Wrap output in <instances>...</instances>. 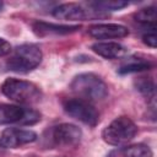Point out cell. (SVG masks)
I'll list each match as a JSON object with an SVG mask.
<instances>
[{"label":"cell","mask_w":157,"mask_h":157,"mask_svg":"<svg viewBox=\"0 0 157 157\" xmlns=\"http://www.w3.org/2000/svg\"><path fill=\"white\" fill-rule=\"evenodd\" d=\"M40 120V113L32 108L15 104H0V124L33 125Z\"/></svg>","instance_id":"cell-5"},{"label":"cell","mask_w":157,"mask_h":157,"mask_svg":"<svg viewBox=\"0 0 157 157\" xmlns=\"http://www.w3.org/2000/svg\"><path fill=\"white\" fill-rule=\"evenodd\" d=\"M2 6H4V4H2V1H0V10L2 9Z\"/></svg>","instance_id":"cell-20"},{"label":"cell","mask_w":157,"mask_h":157,"mask_svg":"<svg viewBox=\"0 0 157 157\" xmlns=\"http://www.w3.org/2000/svg\"><path fill=\"white\" fill-rule=\"evenodd\" d=\"M70 88L77 96V98L88 102L104 99L108 94V87L105 82L99 76L91 72L75 76L70 83Z\"/></svg>","instance_id":"cell-1"},{"label":"cell","mask_w":157,"mask_h":157,"mask_svg":"<svg viewBox=\"0 0 157 157\" xmlns=\"http://www.w3.org/2000/svg\"><path fill=\"white\" fill-rule=\"evenodd\" d=\"M88 34L94 39H119L129 34V29L118 23H99L88 28Z\"/></svg>","instance_id":"cell-10"},{"label":"cell","mask_w":157,"mask_h":157,"mask_svg":"<svg viewBox=\"0 0 157 157\" xmlns=\"http://www.w3.org/2000/svg\"><path fill=\"white\" fill-rule=\"evenodd\" d=\"M136 88L147 97H155V83L150 77H139L136 81Z\"/></svg>","instance_id":"cell-17"},{"label":"cell","mask_w":157,"mask_h":157,"mask_svg":"<svg viewBox=\"0 0 157 157\" xmlns=\"http://www.w3.org/2000/svg\"><path fill=\"white\" fill-rule=\"evenodd\" d=\"M1 92L9 99L21 104H34L42 99V91L37 85L15 77L4 81L1 85Z\"/></svg>","instance_id":"cell-2"},{"label":"cell","mask_w":157,"mask_h":157,"mask_svg":"<svg viewBox=\"0 0 157 157\" xmlns=\"http://www.w3.org/2000/svg\"><path fill=\"white\" fill-rule=\"evenodd\" d=\"M43 54L36 44H22L13 49L6 65L11 71L26 74L36 69L42 61Z\"/></svg>","instance_id":"cell-3"},{"label":"cell","mask_w":157,"mask_h":157,"mask_svg":"<svg viewBox=\"0 0 157 157\" xmlns=\"http://www.w3.org/2000/svg\"><path fill=\"white\" fill-rule=\"evenodd\" d=\"M50 140L53 145L59 147H72L76 146L81 137L82 131L77 125L70 123H63L54 126L50 130Z\"/></svg>","instance_id":"cell-7"},{"label":"cell","mask_w":157,"mask_h":157,"mask_svg":"<svg viewBox=\"0 0 157 157\" xmlns=\"http://www.w3.org/2000/svg\"><path fill=\"white\" fill-rule=\"evenodd\" d=\"M134 18H135V21L141 23L146 29L147 28H156V20H157L156 7L155 6L144 7V9L139 10L137 12H135Z\"/></svg>","instance_id":"cell-15"},{"label":"cell","mask_w":157,"mask_h":157,"mask_svg":"<svg viewBox=\"0 0 157 157\" xmlns=\"http://www.w3.org/2000/svg\"><path fill=\"white\" fill-rule=\"evenodd\" d=\"M142 42L151 48H156V45H157L156 28H147V31L142 34Z\"/></svg>","instance_id":"cell-18"},{"label":"cell","mask_w":157,"mask_h":157,"mask_svg":"<svg viewBox=\"0 0 157 157\" xmlns=\"http://www.w3.org/2000/svg\"><path fill=\"white\" fill-rule=\"evenodd\" d=\"M107 157H152V150L145 144L126 145L112 150Z\"/></svg>","instance_id":"cell-13"},{"label":"cell","mask_w":157,"mask_h":157,"mask_svg":"<svg viewBox=\"0 0 157 157\" xmlns=\"http://www.w3.org/2000/svg\"><path fill=\"white\" fill-rule=\"evenodd\" d=\"M129 2L123 0H104V1H94L90 2V6H92L96 11L103 12V11H117L126 7Z\"/></svg>","instance_id":"cell-16"},{"label":"cell","mask_w":157,"mask_h":157,"mask_svg":"<svg viewBox=\"0 0 157 157\" xmlns=\"http://www.w3.org/2000/svg\"><path fill=\"white\" fill-rule=\"evenodd\" d=\"M93 12H99L96 10H86L82 5L76 2H66L58 5L53 9L52 13L55 18L63 21H83L90 18Z\"/></svg>","instance_id":"cell-9"},{"label":"cell","mask_w":157,"mask_h":157,"mask_svg":"<svg viewBox=\"0 0 157 157\" xmlns=\"http://www.w3.org/2000/svg\"><path fill=\"white\" fill-rule=\"evenodd\" d=\"M92 50L105 58V59H120L123 58L128 50L124 45L115 43V42H98L92 45Z\"/></svg>","instance_id":"cell-12"},{"label":"cell","mask_w":157,"mask_h":157,"mask_svg":"<svg viewBox=\"0 0 157 157\" xmlns=\"http://www.w3.org/2000/svg\"><path fill=\"white\" fill-rule=\"evenodd\" d=\"M33 32L39 37L45 36H60V34H69L72 32H76L80 29V26L77 25H58V23H48L37 21L32 25Z\"/></svg>","instance_id":"cell-11"},{"label":"cell","mask_w":157,"mask_h":157,"mask_svg":"<svg viewBox=\"0 0 157 157\" xmlns=\"http://www.w3.org/2000/svg\"><path fill=\"white\" fill-rule=\"evenodd\" d=\"M152 66H153V64L145 58L129 56L120 64L118 72L120 75H126V74H132V72L146 71V70H150Z\"/></svg>","instance_id":"cell-14"},{"label":"cell","mask_w":157,"mask_h":157,"mask_svg":"<svg viewBox=\"0 0 157 157\" xmlns=\"http://www.w3.org/2000/svg\"><path fill=\"white\" fill-rule=\"evenodd\" d=\"M37 134L32 130L20 128H7L0 135V145L6 148H17L20 146L32 144L37 140Z\"/></svg>","instance_id":"cell-8"},{"label":"cell","mask_w":157,"mask_h":157,"mask_svg":"<svg viewBox=\"0 0 157 157\" xmlns=\"http://www.w3.org/2000/svg\"><path fill=\"white\" fill-rule=\"evenodd\" d=\"M10 53H11V44L6 39L0 38V56H5Z\"/></svg>","instance_id":"cell-19"},{"label":"cell","mask_w":157,"mask_h":157,"mask_svg":"<svg viewBox=\"0 0 157 157\" xmlns=\"http://www.w3.org/2000/svg\"><path fill=\"white\" fill-rule=\"evenodd\" d=\"M63 108L69 117L88 126H96L99 120L98 112L88 101L81 98H69L63 102Z\"/></svg>","instance_id":"cell-6"},{"label":"cell","mask_w":157,"mask_h":157,"mask_svg":"<svg viewBox=\"0 0 157 157\" xmlns=\"http://www.w3.org/2000/svg\"><path fill=\"white\" fill-rule=\"evenodd\" d=\"M137 134L136 124L129 117H118L102 132L103 140L112 146H120L131 141Z\"/></svg>","instance_id":"cell-4"}]
</instances>
